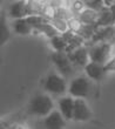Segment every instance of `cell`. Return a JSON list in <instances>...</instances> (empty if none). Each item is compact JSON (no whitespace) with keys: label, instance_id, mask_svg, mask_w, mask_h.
I'll use <instances>...</instances> for the list:
<instances>
[{"label":"cell","instance_id":"6da1fadb","mask_svg":"<svg viewBox=\"0 0 115 129\" xmlns=\"http://www.w3.org/2000/svg\"><path fill=\"white\" fill-rule=\"evenodd\" d=\"M114 42H96V44H87L89 60L91 62L100 64L108 63L114 58Z\"/></svg>","mask_w":115,"mask_h":129},{"label":"cell","instance_id":"7a4b0ae2","mask_svg":"<svg viewBox=\"0 0 115 129\" xmlns=\"http://www.w3.org/2000/svg\"><path fill=\"white\" fill-rule=\"evenodd\" d=\"M28 110L32 115L45 119L54 110V102L48 94H38L30 101Z\"/></svg>","mask_w":115,"mask_h":129},{"label":"cell","instance_id":"3957f363","mask_svg":"<svg viewBox=\"0 0 115 129\" xmlns=\"http://www.w3.org/2000/svg\"><path fill=\"white\" fill-rule=\"evenodd\" d=\"M91 80L86 75H79L68 83V95L74 99H87L91 93Z\"/></svg>","mask_w":115,"mask_h":129},{"label":"cell","instance_id":"277c9868","mask_svg":"<svg viewBox=\"0 0 115 129\" xmlns=\"http://www.w3.org/2000/svg\"><path fill=\"white\" fill-rule=\"evenodd\" d=\"M44 89L48 94L54 95H64L68 93V83L66 78L58 73H51L46 76L44 81Z\"/></svg>","mask_w":115,"mask_h":129},{"label":"cell","instance_id":"5b68a950","mask_svg":"<svg viewBox=\"0 0 115 129\" xmlns=\"http://www.w3.org/2000/svg\"><path fill=\"white\" fill-rule=\"evenodd\" d=\"M52 61H53V63L55 64V67L58 68V71L60 72V74L64 78L71 76L73 74L74 66L72 64L67 53H58V52H54L52 54Z\"/></svg>","mask_w":115,"mask_h":129},{"label":"cell","instance_id":"8992f818","mask_svg":"<svg viewBox=\"0 0 115 129\" xmlns=\"http://www.w3.org/2000/svg\"><path fill=\"white\" fill-rule=\"evenodd\" d=\"M67 55L69 58V60H71L72 64L74 66V68H83L85 69L86 66L91 62L87 45L71 52V53H67Z\"/></svg>","mask_w":115,"mask_h":129},{"label":"cell","instance_id":"52a82bcc","mask_svg":"<svg viewBox=\"0 0 115 129\" xmlns=\"http://www.w3.org/2000/svg\"><path fill=\"white\" fill-rule=\"evenodd\" d=\"M92 110L89 108L88 102L85 99H75L74 101V113H73V121L85 122L91 120Z\"/></svg>","mask_w":115,"mask_h":129},{"label":"cell","instance_id":"ba28073f","mask_svg":"<svg viewBox=\"0 0 115 129\" xmlns=\"http://www.w3.org/2000/svg\"><path fill=\"white\" fill-rule=\"evenodd\" d=\"M85 75L87 76L91 81L99 82L105 78L106 73H107V67L103 64L95 63V62H89L85 67Z\"/></svg>","mask_w":115,"mask_h":129},{"label":"cell","instance_id":"9c48e42d","mask_svg":"<svg viewBox=\"0 0 115 129\" xmlns=\"http://www.w3.org/2000/svg\"><path fill=\"white\" fill-rule=\"evenodd\" d=\"M74 101L75 99L72 98L71 95H65L58 101V110L61 113V115L64 116L66 121L73 120Z\"/></svg>","mask_w":115,"mask_h":129},{"label":"cell","instance_id":"30bf717a","mask_svg":"<svg viewBox=\"0 0 115 129\" xmlns=\"http://www.w3.org/2000/svg\"><path fill=\"white\" fill-rule=\"evenodd\" d=\"M66 122L67 121L61 115V113L58 109H54L49 115L44 119V127L45 129H64Z\"/></svg>","mask_w":115,"mask_h":129},{"label":"cell","instance_id":"8fae6325","mask_svg":"<svg viewBox=\"0 0 115 129\" xmlns=\"http://www.w3.org/2000/svg\"><path fill=\"white\" fill-rule=\"evenodd\" d=\"M8 17L12 20H18V19H25L27 18V6L26 1H15L8 8Z\"/></svg>","mask_w":115,"mask_h":129},{"label":"cell","instance_id":"7c38bea8","mask_svg":"<svg viewBox=\"0 0 115 129\" xmlns=\"http://www.w3.org/2000/svg\"><path fill=\"white\" fill-rule=\"evenodd\" d=\"M100 15H101L100 12H96V11H93L91 8L86 7V10L78 18L81 20V22L85 26H98V22L100 20Z\"/></svg>","mask_w":115,"mask_h":129},{"label":"cell","instance_id":"4fadbf2b","mask_svg":"<svg viewBox=\"0 0 115 129\" xmlns=\"http://www.w3.org/2000/svg\"><path fill=\"white\" fill-rule=\"evenodd\" d=\"M12 28L14 33L19 35H30L33 33V28L30 26L27 22V19H18V20H12Z\"/></svg>","mask_w":115,"mask_h":129},{"label":"cell","instance_id":"5bb4252c","mask_svg":"<svg viewBox=\"0 0 115 129\" xmlns=\"http://www.w3.org/2000/svg\"><path fill=\"white\" fill-rule=\"evenodd\" d=\"M51 41V46L53 47L54 52H58V53H67L68 49V44L66 39L64 38V35H58V37L53 38Z\"/></svg>","mask_w":115,"mask_h":129},{"label":"cell","instance_id":"9a60e30c","mask_svg":"<svg viewBox=\"0 0 115 129\" xmlns=\"http://www.w3.org/2000/svg\"><path fill=\"white\" fill-rule=\"evenodd\" d=\"M45 1H38V0H30L26 1L27 6V15H40Z\"/></svg>","mask_w":115,"mask_h":129},{"label":"cell","instance_id":"2e32d148","mask_svg":"<svg viewBox=\"0 0 115 129\" xmlns=\"http://www.w3.org/2000/svg\"><path fill=\"white\" fill-rule=\"evenodd\" d=\"M26 19H27V22L30 24V26L33 28V32H39V29L46 22H48L42 15H30Z\"/></svg>","mask_w":115,"mask_h":129},{"label":"cell","instance_id":"e0dca14e","mask_svg":"<svg viewBox=\"0 0 115 129\" xmlns=\"http://www.w3.org/2000/svg\"><path fill=\"white\" fill-rule=\"evenodd\" d=\"M38 33H40V34H42V35H45V37L47 38V39H49V40H52L53 38H55V37H58V35H60L59 34V32L56 31L54 28V26L48 21V22H46V24L42 26V27L39 29V32Z\"/></svg>","mask_w":115,"mask_h":129},{"label":"cell","instance_id":"ac0fdd59","mask_svg":"<svg viewBox=\"0 0 115 129\" xmlns=\"http://www.w3.org/2000/svg\"><path fill=\"white\" fill-rule=\"evenodd\" d=\"M68 24V32H71L73 34H79L83 28V24L78 17H73L67 21Z\"/></svg>","mask_w":115,"mask_h":129},{"label":"cell","instance_id":"d6986e66","mask_svg":"<svg viewBox=\"0 0 115 129\" xmlns=\"http://www.w3.org/2000/svg\"><path fill=\"white\" fill-rule=\"evenodd\" d=\"M8 38H10V29L7 28L6 15H5V13H3L1 19H0V42H1V45L5 44Z\"/></svg>","mask_w":115,"mask_h":129},{"label":"cell","instance_id":"ffe728a7","mask_svg":"<svg viewBox=\"0 0 115 129\" xmlns=\"http://www.w3.org/2000/svg\"><path fill=\"white\" fill-rule=\"evenodd\" d=\"M69 10H71L73 17H79V15L86 10L85 1H80V0L69 1Z\"/></svg>","mask_w":115,"mask_h":129},{"label":"cell","instance_id":"44dd1931","mask_svg":"<svg viewBox=\"0 0 115 129\" xmlns=\"http://www.w3.org/2000/svg\"><path fill=\"white\" fill-rule=\"evenodd\" d=\"M54 28L59 32V34H65L68 32V24L66 20H62V19H59V18H55L52 21H49Z\"/></svg>","mask_w":115,"mask_h":129},{"label":"cell","instance_id":"7402d4cb","mask_svg":"<svg viewBox=\"0 0 115 129\" xmlns=\"http://www.w3.org/2000/svg\"><path fill=\"white\" fill-rule=\"evenodd\" d=\"M85 4L87 8H91V10L100 12V13L103 10H106L105 1H101V0H91V1H85Z\"/></svg>","mask_w":115,"mask_h":129},{"label":"cell","instance_id":"603a6c76","mask_svg":"<svg viewBox=\"0 0 115 129\" xmlns=\"http://www.w3.org/2000/svg\"><path fill=\"white\" fill-rule=\"evenodd\" d=\"M106 67H107V71L108 72H115V56L108 62V63L106 64Z\"/></svg>","mask_w":115,"mask_h":129},{"label":"cell","instance_id":"cb8c5ba5","mask_svg":"<svg viewBox=\"0 0 115 129\" xmlns=\"http://www.w3.org/2000/svg\"><path fill=\"white\" fill-rule=\"evenodd\" d=\"M7 129H30V128L26 127L25 124H21V123H15V124H12V126L7 127Z\"/></svg>","mask_w":115,"mask_h":129}]
</instances>
